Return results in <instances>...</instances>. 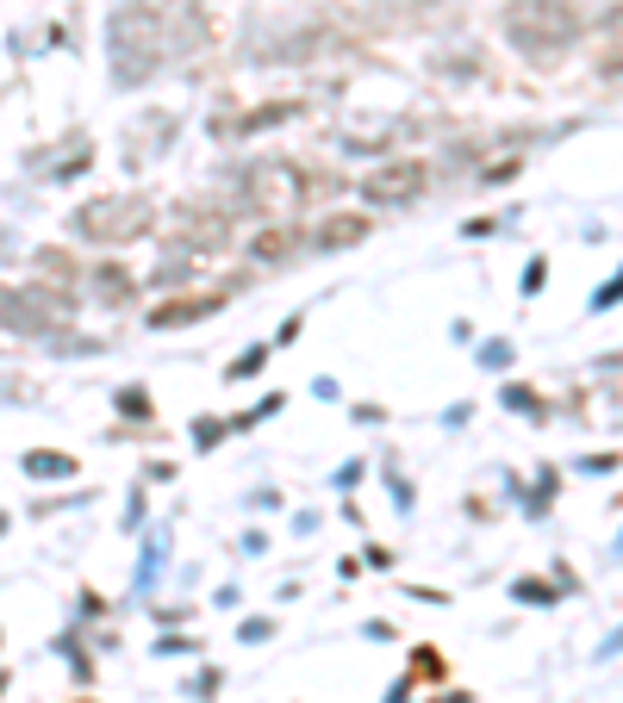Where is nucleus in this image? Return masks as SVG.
<instances>
[{
    "label": "nucleus",
    "instance_id": "7ed1b4c3",
    "mask_svg": "<svg viewBox=\"0 0 623 703\" xmlns=\"http://www.w3.org/2000/svg\"><path fill=\"white\" fill-rule=\"evenodd\" d=\"M150 200H88V206L76 212V237H88V243H132V237H144L150 230Z\"/></svg>",
    "mask_w": 623,
    "mask_h": 703
},
{
    "label": "nucleus",
    "instance_id": "6e6552de",
    "mask_svg": "<svg viewBox=\"0 0 623 703\" xmlns=\"http://www.w3.org/2000/svg\"><path fill=\"white\" fill-rule=\"evenodd\" d=\"M25 474H32V479H57V474H69V461L50 455V449H38V455H25Z\"/></svg>",
    "mask_w": 623,
    "mask_h": 703
},
{
    "label": "nucleus",
    "instance_id": "20e7f679",
    "mask_svg": "<svg viewBox=\"0 0 623 703\" xmlns=\"http://www.w3.org/2000/svg\"><path fill=\"white\" fill-rule=\"evenodd\" d=\"M430 188V169L418 162V156H399V162H381V169L362 181V193H369V206H411L418 193Z\"/></svg>",
    "mask_w": 623,
    "mask_h": 703
},
{
    "label": "nucleus",
    "instance_id": "f257e3e1",
    "mask_svg": "<svg viewBox=\"0 0 623 703\" xmlns=\"http://www.w3.org/2000/svg\"><path fill=\"white\" fill-rule=\"evenodd\" d=\"M162 57H169V13L150 7V0H132L113 20V76L125 88H137L162 69Z\"/></svg>",
    "mask_w": 623,
    "mask_h": 703
},
{
    "label": "nucleus",
    "instance_id": "39448f33",
    "mask_svg": "<svg viewBox=\"0 0 623 703\" xmlns=\"http://www.w3.org/2000/svg\"><path fill=\"white\" fill-rule=\"evenodd\" d=\"M243 193H250L256 206H287L293 193H299V174H293V169H274V162H262V169L243 174Z\"/></svg>",
    "mask_w": 623,
    "mask_h": 703
},
{
    "label": "nucleus",
    "instance_id": "0eeeda50",
    "mask_svg": "<svg viewBox=\"0 0 623 703\" xmlns=\"http://www.w3.org/2000/svg\"><path fill=\"white\" fill-rule=\"evenodd\" d=\"M213 293H200V299H181V305H169V311H156V330H169V324H188V318H206V311H213Z\"/></svg>",
    "mask_w": 623,
    "mask_h": 703
},
{
    "label": "nucleus",
    "instance_id": "423d86ee",
    "mask_svg": "<svg viewBox=\"0 0 623 703\" xmlns=\"http://www.w3.org/2000/svg\"><path fill=\"white\" fill-rule=\"evenodd\" d=\"M362 237H369V218H362V212H337V218H325V225L312 230V243L325 249V256H331V249L362 243Z\"/></svg>",
    "mask_w": 623,
    "mask_h": 703
},
{
    "label": "nucleus",
    "instance_id": "9d476101",
    "mask_svg": "<svg viewBox=\"0 0 623 703\" xmlns=\"http://www.w3.org/2000/svg\"><path fill=\"white\" fill-rule=\"evenodd\" d=\"M94 281H100V293H106V299H118V293H132V274H118V268H100Z\"/></svg>",
    "mask_w": 623,
    "mask_h": 703
},
{
    "label": "nucleus",
    "instance_id": "f03ea898",
    "mask_svg": "<svg viewBox=\"0 0 623 703\" xmlns=\"http://www.w3.org/2000/svg\"><path fill=\"white\" fill-rule=\"evenodd\" d=\"M506 32L524 50H562L580 32V13H574V0H511Z\"/></svg>",
    "mask_w": 623,
    "mask_h": 703
},
{
    "label": "nucleus",
    "instance_id": "1a4fd4ad",
    "mask_svg": "<svg viewBox=\"0 0 623 703\" xmlns=\"http://www.w3.org/2000/svg\"><path fill=\"white\" fill-rule=\"evenodd\" d=\"M287 249H293V230H262V237H256V256H262V262H281Z\"/></svg>",
    "mask_w": 623,
    "mask_h": 703
}]
</instances>
